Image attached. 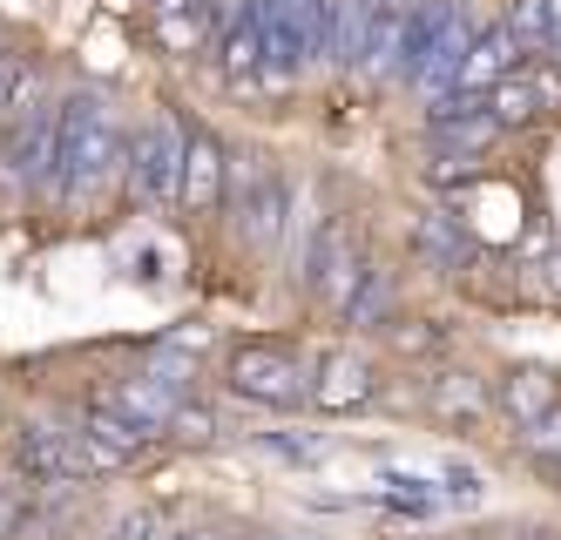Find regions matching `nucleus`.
I'll use <instances>...</instances> for the list:
<instances>
[{"mask_svg": "<svg viewBox=\"0 0 561 540\" xmlns=\"http://www.w3.org/2000/svg\"><path fill=\"white\" fill-rule=\"evenodd\" d=\"M55 108H61V122H55V170H48V189H55V203L95 196V189L115 176V162H129L123 122H115L108 95H95V89H75V95L55 102Z\"/></svg>", "mask_w": 561, "mask_h": 540, "instance_id": "obj_1", "label": "nucleus"}, {"mask_svg": "<svg viewBox=\"0 0 561 540\" xmlns=\"http://www.w3.org/2000/svg\"><path fill=\"white\" fill-rule=\"evenodd\" d=\"M224 386L251 405L291 412V405H311V365L285 345H237L224 358Z\"/></svg>", "mask_w": 561, "mask_h": 540, "instance_id": "obj_2", "label": "nucleus"}, {"mask_svg": "<svg viewBox=\"0 0 561 540\" xmlns=\"http://www.w3.org/2000/svg\"><path fill=\"white\" fill-rule=\"evenodd\" d=\"M183 142H190V129L176 115H149L142 129L129 136V189L142 196V203H183Z\"/></svg>", "mask_w": 561, "mask_h": 540, "instance_id": "obj_3", "label": "nucleus"}, {"mask_svg": "<svg viewBox=\"0 0 561 540\" xmlns=\"http://www.w3.org/2000/svg\"><path fill=\"white\" fill-rule=\"evenodd\" d=\"M230 183H237V230H244L257 251H271V243L285 237V223H291L285 176H277V170H244V176H237L230 170Z\"/></svg>", "mask_w": 561, "mask_h": 540, "instance_id": "obj_4", "label": "nucleus"}, {"mask_svg": "<svg viewBox=\"0 0 561 540\" xmlns=\"http://www.w3.org/2000/svg\"><path fill=\"white\" fill-rule=\"evenodd\" d=\"M8 460L27 486H68V480H82L75 473V446L61 426H42V420H27L8 433Z\"/></svg>", "mask_w": 561, "mask_h": 540, "instance_id": "obj_5", "label": "nucleus"}, {"mask_svg": "<svg viewBox=\"0 0 561 540\" xmlns=\"http://www.w3.org/2000/svg\"><path fill=\"white\" fill-rule=\"evenodd\" d=\"M520 61H528V41H520L507 21L501 27H473V41H467V55H460V68H454V89L460 95H488L501 74H514ZM447 89V95H454Z\"/></svg>", "mask_w": 561, "mask_h": 540, "instance_id": "obj_6", "label": "nucleus"}, {"mask_svg": "<svg viewBox=\"0 0 561 540\" xmlns=\"http://www.w3.org/2000/svg\"><path fill=\"white\" fill-rule=\"evenodd\" d=\"M373 399H379V371H373L366 352L339 345V352L318 358V371H311V405L318 412H352V405H373Z\"/></svg>", "mask_w": 561, "mask_h": 540, "instance_id": "obj_7", "label": "nucleus"}, {"mask_svg": "<svg viewBox=\"0 0 561 540\" xmlns=\"http://www.w3.org/2000/svg\"><path fill=\"white\" fill-rule=\"evenodd\" d=\"M224 196H230V162H224V142H217L210 129H190V142H183V203H176V210L210 217Z\"/></svg>", "mask_w": 561, "mask_h": 540, "instance_id": "obj_8", "label": "nucleus"}, {"mask_svg": "<svg viewBox=\"0 0 561 540\" xmlns=\"http://www.w3.org/2000/svg\"><path fill=\"white\" fill-rule=\"evenodd\" d=\"M55 122H61V108H27V115H14V142H8V183H48V170H55Z\"/></svg>", "mask_w": 561, "mask_h": 540, "instance_id": "obj_9", "label": "nucleus"}, {"mask_svg": "<svg viewBox=\"0 0 561 540\" xmlns=\"http://www.w3.org/2000/svg\"><path fill=\"white\" fill-rule=\"evenodd\" d=\"M488 392H494V405H501V420H514V433H528L541 412L561 405V386L548 379V371H501Z\"/></svg>", "mask_w": 561, "mask_h": 540, "instance_id": "obj_10", "label": "nucleus"}, {"mask_svg": "<svg viewBox=\"0 0 561 540\" xmlns=\"http://www.w3.org/2000/svg\"><path fill=\"white\" fill-rule=\"evenodd\" d=\"M454 0H413V14H407V34H399V68H392V81H413L420 68H426V55L439 48V34L454 27Z\"/></svg>", "mask_w": 561, "mask_h": 540, "instance_id": "obj_11", "label": "nucleus"}, {"mask_svg": "<svg viewBox=\"0 0 561 540\" xmlns=\"http://www.w3.org/2000/svg\"><path fill=\"white\" fill-rule=\"evenodd\" d=\"M413 251H420L433 271L454 277V271L473 257V230H467L454 210H420V217H413Z\"/></svg>", "mask_w": 561, "mask_h": 540, "instance_id": "obj_12", "label": "nucleus"}, {"mask_svg": "<svg viewBox=\"0 0 561 540\" xmlns=\"http://www.w3.org/2000/svg\"><path fill=\"white\" fill-rule=\"evenodd\" d=\"M426 405H433V420H447V426H473V420L494 412V392H488V379H473V371H439V379H426Z\"/></svg>", "mask_w": 561, "mask_h": 540, "instance_id": "obj_13", "label": "nucleus"}, {"mask_svg": "<svg viewBox=\"0 0 561 540\" xmlns=\"http://www.w3.org/2000/svg\"><path fill=\"white\" fill-rule=\"evenodd\" d=\"M149 21H156V41H163L170 55H196L217 34V14L210 8H190V0H156Z\"/></svg>", "mask_w": 561, "mask_h": 540, "instance_id": "obj_14", "label": "nucleus"}, {"mask_svg": "<svg viewBox=\"0 0 561 540\" xmlns=\"http://www.w3.org/2000/svg\"><path fill=\"white\" fill-rule=\"evenodd\" d=\"M339 311H345V324L379 331V324L392 318V271H386V264H366V277L352 284V298H345Z\"/></svg>", "mask_w": 561, "mask_h": 540, "instance_id": "obj_15", "label": "nucleus"}, {"mask_svg": "<svg viewBox=\"0 0 561 540\" xmlns=\"http://www.w3.org/2000/svg\"><path fill=\"white\" fill-rule=\"evenodd\" d=\"M488 115L501 122V129H528V122H541V102L528 89V68H514V74L494 81V89H488Z\"/></svg>", "mask_w": 561, "mask_h": 540, "instance_id": "obj_16", "label": "nucleus"}, {"mask_svg": "<svg viewBox=\"0 0 561 540\" xmlns=\"http://www.w3.org/2000/svg\"><path fill=\"white\" fill-rule=\"evenodd\" d=\"M386 345L392 352H407V358H433V352H447V324L439 318H386Z\"/></svg>", "mask_w": 561, "mask_h": 540, "instance_id": "obj_17", "label": "nucleus"}, {"mask_svg": "<svg viewBox=\"0 0 561 540\" xmlns=\"http://www.w3.org/2000/svg\"><path fill=\"white\" fill-rule=\"evenodd\" d=\"M251 446H257V452H271V460H285V467H311V460H325V439H318V433H257Z\"/></svg>", "mask_w": 561, "mask_h": 540, "instance_id": "obj_18", "label": "nucleus"}, {"mask_svg": "<svg viewBox=\"0 0 561 540\" xmlns=\"http://www.w3.org/2000/svg\"><path fill=\"white\" fill-rule=\"evenodd\" d=\"M170 439H183V446H210V439H224V420H217L210 405L183 399V405H176V420H170Z\"/></svg>", "mask_w": 561, "mask_h": 540, "instance_id": "obj_19", "label": "nucleus"}, {"mask_svg": "<svg viewBox=\"0 0 561 540\" xmlns=\"http://www.w3.org/2000/svg\"><path fill=\"white\" fill-rule=\"evenodd\" d=\"M439 493H447V501H480V473L467 460H447L439 467Z\"/></svg>", "mask_w": 561, "mask_h": 540, "instance_id": "obj_20", "label": "nucleus"}, {"mask_svg": "<svg viewBox=\"0 0 561 540\" xmlns=\"http://www.w3.org/2000/svg\"><path fill=\"white\" fill-rule=\"evenodd\" d=\"M520 439H528L535 452H561V405H554V412H541V420L520 433Z\"/></svg>", "mask_w": 561, "mask_h": 540, "instance_id": "obj_21", "label": "nucleus"}, {"mask_svg": "<svg viewBox=\"0 0 561 540\" xmlns=\"http://www.w3.org/2000/svg\"><path fill=\"white\" fill-rule=\"evenodd\" d=\"M163 540H237V533H217L210 527V533H163Z\"/></svg>", "mask_w": 561, "mask_h": 540, "instance_id": "obj_22", "label": "nucleus"}]
</instances>
